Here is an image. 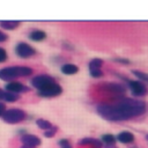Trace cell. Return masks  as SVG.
<instances>
[{
	"label": "cell",
	"instance_id": "25",
	"mask_svg": "<svg viewBox=\"0 0 148 148\" xmlns=\"http://www.w3.org/2000/svg\"><path fill=\"white\" fill-rule=\"evenodd\" d=\"M114 61L120 62V64H125V65L131 64V61H130V60H127V59H123V58H114Z\"/></svg>",
	"mask_w": 148,
	"mask_h": 148
},
{
	"label": "cell",
	"instance_id": "6",
	"mask_svg": "<svg viewBox=\"0 0 148 148\" xmlns=\"http://www.w3.org/2000/svg\"><path fill=\"white\" fill-rule=\"evenodd\" d=\"M56 80L50 76V75H46V74H40V75H36L34 76L31 80H30V83L34 88H36L37 90H40L43 88H45L47 84L54 82Z\"/></svg>",
	"mask_w": 148,
	"mask_h": 148
},
{
	"label": "cell",
	"instance_id": "1",
	"mask_svg": "<svg viewBox=\"0 0 148 148\" xmlns=\"http://www.w3.org/2000/svg\"><path fill=\"white\" fill-rule=\"evenodd\" d=\"M98 114L109 121H123L146 112V104L134 98H120L112 103H102L97 105Z\"/></svg>",
	"mask_w": 148,
	"mask_h": 148
},
{
	"label": "cell",
	"instance_id": "24",
	"mask_svg": "<svg viewBox=\"0 0 148 148\" xmlns=\"http://www.w3.org/2000/svg\"><path fill=\"white\" fill-rule=\"evenodd\" d=\"M7 39H8V35H7L6 32H3V31H1V30H0V43L6 42Z\"/></svg>",
	"mask_w": 148,
	"mask_h": 148
},
{
	"label": "cell",
	"instance_id": "11",
	"mask_svg": "<svg viewBox=\"0 0 148 148\" xmlns=\"http://www.w3.org/2000/svg\"><path fill=\"white\" fill-rule=\"evenodd\" d=\"M20 24H21L20 21H1L0 28L3 30H15L20 27Z\"/></svg>",
	"mask_w": 148,
	"mask_h": 148
},
{
	"label": "cell",
	"instance_id": "20",
	"mask_svg": "<svg viewBox=\"0 0 148 148\" xmlns=\"http://www.w3.org/2000/svg\"><path fill=\"white\" fill-rule=\"evenodd\" d=\"M58 143H59L60 148H73L72 145H71V142L67 139H61V140H59Z\"/></svg>",
	"mask_w": 148,
	"mask_h": 148
},
{
	"label": "cell",
	"instance_id": "18",
	"mask_svg": "<svg viewBox=\"0 0 148 148\" xmlns=\"http://www.w3.org/2000/svg\"><path fill=\"white\" fill-rule=\"evenodd\" d=\"M132 73H133L139 80H141V81H148V74H147V73H143V72L136 71V69L132 71Z\"/></svg>",
	"mask_w": 148,
	"mask_h": 148
},
{
	"label": "cell",
	"instance_id": "8",
	"mask_svg": "<svg viewBox=\"0 0 148 148\" xmlns=\"http://www.w3.org/2000/svg\"><path fill=\"white\" fill-rule=\"evenodd\" d=\"M5 90H6V91H9V92H13V94L20 95L21 92H27V91H29V88L25 87L23 83H21V82H18V81H12V82H8V83L5 86Z\"/></svg>",
	"mask_w": 148,
	"mask_h": 148
},
{
	"label": "cell",
	"instance_id": "17",
	"mask_svg": "<svg viewBox=\"0 0 148 148\" xmlns=\"http://www.w3.org/2000/svg\"><path fill=\"white\" fill-rule=\"evenodd\" d=\"M116 141L117 140L112 134H104L102 136V142H105V145H114Z\"/></svg>",
	"mask_w": 148,
	"mask_h": 148
},
{
	"label": "cell",
	"instance_id": "21",
	"mask_svg": "<svg viewBox=\"0 0 148 148\" xmlns=\"http://www.w3.org/2000/svg\"><path fill=\"white\" fill-rule=\"evenodd\" d=\"M7 59H8L7 51H6L3 47H0V64H1V62L7 61Z\"/></svg>",
	"mask_w": 148,
	"mask_h": 148
},
{
	"label": "cell",
	"instance_id": "3",
	"mask_svg": "<svg viewBox=\"0 0 148 148\" xmlns=\"http://www.w3.org/2000/svg\"><path fill=\"white\" fill-rule=\"evenodd\" d=\"M1 118L6 124H18L27 118V113L22 109L10 108V109H6Z\"/></svg>",
	"mask_w": 148,
	"mask_h": 148
},
{
	"label": "cell",
	"instance_id": "23",
	"mask_svg": "<svg viewBox=\"0 0 148 148\" xmlns=\"http://www.w3.org/2000/svg\"><path fill=\"white\" fill-rule=\"evenodd\" d=\"M90 75L94 77H99L103 75V72L102 69H90Z\"/></svg>",
	"mask_w": 148,
	"mask_h": 148
},
{
	"label": "cell",
	"instance_id": "4",
	"mask_svg": "<svg viewBox=\"0 0 148 148\" xmlns=\"http://www.w3.org/2000/svg\"><path fill=\"white\" fill-rule=\"evenodd\" d=\"M15 53H16L17 57H20L22 59H27V58H30V57L35 56L36 50L30 44H28L25 42H20L15 46Z\"/></svg>",
	"mask_w": 148,
	"mask_h": 148
},
{
	"label": "cell",
	"instance_id": "9",
	"mask_svg": "<svg viewBox=\"0 0 148 148\" xmlns=\"http://www.w3.org/2000/svg\"><path fill=\"white\" fill-rule=\"evenodd\" d=\"M21 141H22V145H28V146H32V147H37L42 143V140L37 135L28 134V133H24L21 135Z\"/></svg>",
	"mask_w": 148,
	"mask_h": 148
},
{
	"label": "cell",
	"instance_id": "5",
	"mask_svg": "<svg viewBox=\"0 0 148 148\" xmlns=\"http://www.w3.org/2000/svg\"><path fill=\"white\" fill-rule=\"evenodd\" d=\"M61 92H62V88L56 81L47 84L45 88L38 90V95L42 97H56V96H59Z\"/></svg>",
	"mask_w": 148,
	"mask_h": 148
},
{
	"label": "cell",
	"instance_id": "12",
	"mask_svg": "<svg viewBox=\"0 0 148 148\" xmlns=\"http://www.w3.org/2000/svg\"><path fill=\"white\" fill-rule=\"evenodd\" d=\"M116 140L120 141L121 143H132L134 141V135L130 132H121L118 134Z\"/></svg>",
	"mask_w": 148,
	"mask_h": 148
},
{
	"label": "cell",
	"instance_id": "29",
	"mask_svg": "<svg viewBox=\"0 0 148 148\" xmlns=\"http://www.w3.org/2000/svg\"><path fill=\"white\" fill-rule=\"evenodd\" d=\"M146 139H147V141H148V134H147V135H146Z\"/></svg>",
	"mask_w": 148,
	"mask_h": 148
},
{
	"label": "cell",
	"instance_id": "22",
	"mask_svg": "<svg viewBox=\"0 0 148 148\" xmlns=\"http://www.w3.org/2000/svg\"><path fill=\"white\" fill-rule=\"evenodd\" d=\"M95 139H91V138H86V139H82L79 141V145H88V146H91L92 142H94Z\"/></svg>",
	"mask_w": 148,
	"mask_h": 148
},
{
	"label": "cell",
	"instance_id": "19",
	"mask_svg": "<svg viewBox=\"0 0 148 148\" xmlns=\"http://www.w3.org/2000/svg\"><path fill=\"white\" fill-rule=\"evenodd\" d=\"M57 131H58V127L52 126V127H51V128H49L47 131H44V136H46V138H52V136H54V135H56Z\"/></svg>",
	"mask_w": 148,
	"mask_h": 148
},
{
	"label": "cell",
	"instance_id": "13",
	"mask_svg": "<svg viewBox=\"0 0 148 148\" xmlns=\"http://www.w3.org/2000/svg\"><path fill=\"white\" fill-rule=\"evenodd\" d=\"M61 72L66 75H73L79 72V67L74 64H64L61 66Z\"/></svg>",
	"mask_w": 148,
	"mask_h": 148
},
{
	"label": "cell",
	"instance_id": "7",
	"mask_svg": "<svg viewBox=\"0 0 148 148\" xmlns=\"http://www.w3.org/2000/svg\"><path fill=\"white\" fill-rule=\"evenodd\" d=\"M130 89L135 96H143L147 94V87L141 81H133V80H126Z\"/></svg>",
	"mask_w": 148,
	"mask_h": 148
},
{
	"label": "cell",
	"instance_id": "14",
	"mask_svg": "<svg viewBox=\"0 0 148 148\" xmlns=\"http://www.w3.org/2000/svg\"><path fill=\"white\" fill-rule=\"evenodd\" d=\"M29 38L34 42H42L46 38V34L42 30H32L29 34Z\"/></svg>",
	"mask_w": 148,
	"mask_h": 148
},
{
	"label": "cell",
	"instance_id": "28",
	"mask_svg": "<svg viewBox=\"0 0 148 148\" xmlns=\"http://www.w3.org/2000/svg\"><path fill=\"white\" fill-rule=\"evenodd\" d=\"M105 148H116L114 145H105Z\"/></svg>",
	"mask_w": 148,
	"mask_h": 148
},
{
	"label": "cell",
	"instance_id": "2",
	"mask_svg": "<svg viewBox=\"0 0 148 148\" xmlns=\"http://www.w3.org/2000/svg\"><path fill=\"white\" fill-rule=\"evenodd\" d=\"M32 74V69L28 66H9L0 69V80L5 82L16 81L17 77H24Z\"/></svg>",
	"mask_w": 148,
	"mask_h": 148
},
{
	"label": "cell",
	"instance_id": "16",
	"mask_svg": "<svg viewBox=\"0 0 148 148\" xmlns=\"http://www.w3.org/2000/svg\"><path fill=\"white\" fill-rule=\"evenodd\" d=\"M102 65H103V60L95 58V59L90 60V62H89V71L90 69H101Z\"/></svg>",
	"mask_w": 148,
	"mask_h": 148
},
{
	"label": "cell",
	"instance_id": "27",
	"mask_svg": "<svg viewBox=\"0 0 148 148\" xmlns=\"http://www.w3.org/2000/svg\"><path fill=\"white\" fill-rule=\"evenodd\" d=\"M20 148H37V147H32V146H28V145H22Z\"/></svg>",
	"mask_w": 148,
	"mask_h": 148
},
{
	"label": "cell",
	"instance_id": "15",
	"mask_svg": "<svg viewBox=\"0 0 148 148\" xmlns=\"http://www.w3.org/2000/svg\"><path fill=\"white\" fill-rule=\"evenodd\" d=\"M36 125H37L40 130H44V131H47L49 128H51V127H52V124H51L49 120L43 119V118L37 119V120H36Z\"/></svg>",
	"mask_w": 148,
	"mask_h": 148
},
{
	"label": "cell",
	"instance_id": "10",
	"mask_svg": "<svg viewBox=\"0 0 148 148\" xmlns=\"http://www.w3.org/2000/svg\"><path fill=\"white\" fill-rule=\"evenodd\" d=\"M103 88L108 92H113V94H117V95L125 94V87L121 83H104Z\"/></svg>",
	"mask_w": 148,
	"mask_h": 148
},
{
	"label": "cell",
	"instance_id": "26",
	"mask_svg": "<svg viewBox=\"0 0 148 148\" xmlns=\"http://www.w3.org/2000/svg\"><path fill=\"white\" fill-rule=\"evenodd\" d=\"M5 111H6V105H5V103L0 102V117H2Z\"/></svg>",
	"mask_w": 148,
	"mask_h": 148
}]
</instances>
